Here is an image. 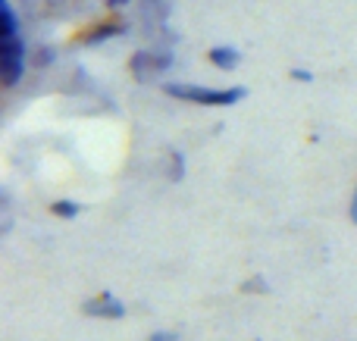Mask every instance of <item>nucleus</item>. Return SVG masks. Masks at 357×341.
Returning <instances> with one entry per match:
<instances>
[{
	"instance_id": "f257e3e1",
	"label": "nucleus",
	"mask_w": 357,
	"mask_h": 341,
	"mask_svg": "<svg viewBox=\"0 0 357 341\" xmlns=\"http://www.w3.org/2000/svg\"><path fill=\"white\" fill-rule=\"evenodd\" d=\"M25 41L19 35V19L10 0H3V38H0V79L3 88H16L25 75Z\"/></svg>"
},
{
	"instance_id": "f03ea898",
	"label": "nucleus",
	"mask_w": 357,
	"mask_h": 341,
	"mask_svg": "<svg viewBox=\"0 0 357 341\" xmlns=\"http://www.w3.org/2000/svg\"><path fill=\"white\" fill-rule=\"evenodd\" d=\"M163 91L185 104H201V106H232L248 97L245 88H210V85H191V81H169Z\"/></svg>"
},
{
	"instance_id": "7ed1b4c3",
	"label": "nucleus",
	"mask_w": 357,
	"mask_h": 341,
	"mask_svg": "<svg viewBox=\"0 0 357 341\" xmlns=\"http://www.w3.org/2000/svg\"><path fill=\"white\" fill-rule=\"evenodd\" d=\"M82 310H85L88 317H100V319H123L126 317V304L119 298H113L110 292H100L98 298L85 301Z\"/></svg>"
},
{
	"instance_id": "20e7f679",
	"label": "nucleus",
	"mask_w": 357,
	"mask_h": 341,
	"mask_svg": "<svg viewBox=\"0 0 357 341\" xmlns=\"http://www.w3.org/2000/svg\"><path fill=\"white\" fill-rule=\"evenodd\" d=\"M207 60L213 69H222V72H232L235 66H238L241 54L235 47H229V44H216V47L207 50Z\"/></svg>"
},
{
	"instance_id": "39448f33",
	"label": "nucleus",
	"mask_w": 357,
	"mask_h": 341,
	"mask_svg": "<svg viewBox=\"0 0 357 341\" xmlns=\"http://www.w3.org/2000/svg\"><path fill=\"white\" fill-rule=\"evenodd\" d=\"M116 35H123V25L119 22H100V25H94V29H88L79 41L82 44H104V41H110V38H116Z\"/></svg>"
},
{
	"instance_id": "423d86ee",
	"label": "nucleus",
	"mask_w": 357,
	"mask_h": 341,
	"mask_svg": "<svg viewBox=\"0 0 357 341\" xmlns=\"http://www.w3.org/2000/svg\"><path fill=\"white\" fill-rule=\"evenodd\" d=\"M79 210H82V207L75 204V200H54V204H50V213H54V216H60V219H75V216H79Z\"/></svg>"
},
{
	"instance_id": "0eeeda50",
	"label": "nucleus",
	"mask_w": 357,
	"mask_h": 341,
	"mask_svg": "<svg viewBox=\"0 0 357 341\" xmlns=\"http://www.w3.org/2000/svg\"><path fill=\"white\" fill-rule=\"evenodd\" d=\"M169 160H173V163H169V179L178 182V179L185 175V157H182V154H173Z\"/></svg>"
},
{
	"instance_id": "6e6552de",
	"label": "nucleus",
	"mask_w": 357,
	"mask_h": 341,
	"mask_svg": "<svg viewBox=\"0 0 357 341\" xmlns=\"http://www.w3.org/2000/svg\"><path fill=\"white\" fill-rule=\"evenodd\" d=\"M291 79L295 81H314V72H307V69H291Z\"/></svg>"
},
{
	"instance_id": "1a4fd4ad",
	"label": "nucleus",
	"mask_w": 357,
	"mask_h": 341,
	"mask_svg": "<svg viewBox=\"0 0 357 341\" xmlns=\"http://www.w3.org/2000/svg\"><path fill=\"white\" fill-rule=\"evenodd\" d=\"M245 292H266V282L257 276V279H251V282L245 285Z\"/></svg>"
},
{
	"instance_id": "9d476101",
	"label": "nucleus",
	"mask_w": 357,
	"mask_h": 341,
	"mask_svg": "<svg viewBox=\"0 0 357 341\" xmlns=\"http://www.w3.org/2000/svg\"><path fill=\"white\" fill-rule=\"evenodd\" d=\"M35 63H38V66H47V63H54V50H41Z\"/></svg>"
},
{
	"instance_id": "9b49d317",
	"label": "nucleus",
	"mask_w": 357,
	"mask_h": 341,
	"mask_svg": "<svg viewBox=\"0 0 357 341\" xmlns=\"http://www.w3.org/2000/svg\"><path fill=\"white\" fill-rule=\"evenodd\" d=\"M151 341H178V335H176V332H154Z\"/></svg>"
},
{
	"instance_id": "f8f14e48",
	"label": "nucleus",
	"mask_w": 357,
	"mask_h": 341,
	"mask_svg": "<svg viewBox=\"0 0 357 341\" xmlns=\"http://www.w3.org/2000/svg\"><path fill=\"white\" fill-rule=\"evenodd\" d=\"M348 216H351V223L357 225V188H354V194H351V204H348Z\"/></svg>"
},
{
	"instance_id": "ddd939ff",
	"label": "nucleus",
	"mask_w": 357,
	"mask_h": 341,
	"mask_svg": "<svg viewBox=\"0 0 357 341\" xmlns=\"http://www.w3.org/2000/svg\"><path fill=\"white\" fill-rule=\"evenodd\" d=\"M104 3H107V6H110V10H123V6H126V3H129V0H104Z\"/></svg>"
}]
</instances>
